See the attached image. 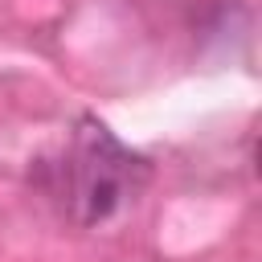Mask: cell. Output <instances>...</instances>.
Here are the masks:
<instances>
[{
    "label": "cell",
    "mask_w": 262,
    "mask_h": 262,
    "mask_svg": "<svg viewBox=\"0 0 262 262\" xmlns=\"http://www.w3.org/2000/svg\"><path fill=\"white\" fill-rule=\"evenodd\" d=\"M147 176H151L147 160L127 143H119L115 131L94 115H82L61 156L41 168L49 196L78 225H102L127 205H135Z\"/></svg>",
    "instance_id": "obj_1"
}]
</instances>
